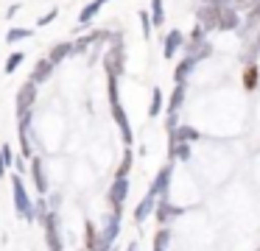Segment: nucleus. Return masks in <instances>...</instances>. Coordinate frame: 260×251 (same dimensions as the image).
Returning <instances> with one entry per match:
<instances>
[{
    "mask_svg": "<svg viewBox=\"0 0 260 251\" xmlns=\"http://www.w3.org/2000/svg\"><path fill=\"white\" fill-rule=\"evenodd\" d=\"M109 112H112L115 123H118V128H120V139H123V145H132V142H135V134H132V126H129V117H126V109L120 106L118 78H109Z\"/></svg>",
    "mask_w": 260,
    "mask_h": 251,
    "instance_id": "nucleus-1",
    "label": "nucleus"
},
{
    "mask_svg": "<svg viewBox=\"0 0 260 251\" xmlns=\"http://www.w3.org/2000/svg\"><path fill=\"white\" fill-rule=\"evenodd\" d=\"M12 195H14V209L20 218L25 221H34V201H31L28 190L23 184V176H12Z\"/></svg>",
    "mask_w": 260,
    "mask_h": 251,
    "instance_id": "nucleus-2",
    "label": "nucleus"
},
{
    "mask_svg": "<svg viewBox=\"0 0 260 251\" xmlns=\"http://www.w3.org/2000/svg\"><path fill=\"white\" fill-rule=\"evenodd\" d=\"M123 67H126L123 45H120V39H115V42L109 45V50L104 53V70H107V78H120Z\"/></svg>",
    "mask_w": 260,
    "mask_h": 251,
    "instance_id": "nucleus-3",
    "label": "nucleus"
},
{
    "mask_svg": "<svg viewBox=\"0 0 260 251\" xmlns=\"http://www.w3.org/2000/svg\"><path fill=\"white\" fill-rule=\"evenodd\" d=\"M171 176H174V162H168V165H162L157 170V178H154L151 187H148V195H154V198H168Z\"/></svg>",
    "mask_w": 260,
    "mask_h": 251,
    "instance_id": "nucleus-4",
    "label": "nucleus"
},
{
    "mask_svg": "<svg viewBox=\"0 0 260 251\" xmlns=\"http://www.w3.org/2000/svg\"><path fill=\"white\" fill-rule=\"evenodd\" d=\"M42 226H45V243L51 251H62V234H59V215L56 212H48L45 221H42Z\"/></svg>",
    "mask_w": 260,
    "mask_h": 251,
    "instance_id": "nucleus-5",
    "label": "nucleus"
},
{
    "mask_svg": "<svg viewBox=\"0 0 260 251\" xmlns=\"http://www.w3.org/2000/svg\"><path fill=\"white\" fill-rule=\"evenodd\" d=\"M37 103V84L31 81H23V87L17 89V117L28 115Z\"/></svg>",
    "mask_w": 260,
    "mask_h": 251,
    "instance_id": "nucleus-6",
    "label": "nucleus"
},
{
    "mask_svg": "<svg viewBox=\"0 0 260 251\" xmlns=\"http://www.w3.org/2000/svg\"><path fill=\"white\" fill-rule=\"evenodd\" d=\"M98 234H101V251L115 248V240H118V234H120V212H112V215L107 218L104 232H98Z\"/></svg>",
    "mask_w": 260,
    "mask_h": 251,
    "instance_id": "nucleus-7",
    "label": "nucleus"
},
{
    "mask_svg": "<svg viewBox=\"0 0 260 251\" xmlns=\"http://www.w3.org/2000/svg\"><path fill=\"white\" fill-rule=\"evenodd\" d=\"M179 215H185V209L168 204L165 198H159L157 204H154V218H157V223H171V221H176Z\"/></svg>",
    "mask_w": 260,
    "mask_h": 251,
    "instance_id": "nucleus-8",
    "label": "nucleus"
},
{
    "mask_svg": "<svg viewBox=\"0 0 260 251\" xmlns=\"http://www.w3.org/2000/svg\"><path fill=\"white\" fill-rule=\"evenodd\" d=\"M196 25H202L204 33L218 31V9H213V6H202V9L196 11Z\"/></svg>",
    "mask_w": 260,
    "mask_h": 251,
    "instance_id": "nucleus-9",
    "label": "nucleus"
},
{
    "mask_svg": "<svg viewBox=\"0 0 260 251\" xmlns=\"http://www.w3.org/2000/svg\"><path fill=\"white\" fill-rule=\"evenodd\" d=\"M126 195H129V178H115L112 187H109V204H112L115 212H120Z\"/></svg>",
    "mask_w": 260,
    "mask_h": 251,
    "instance_id": "nucleus-10",
    "label": "nucleus"
},
{
    "mask_svg": "<svg viewBox=\"0 0 260 251\" xmlns=\"http://www.w3.org/2000/svg\"><path fill=\"white\" fill-rule=\"evenodd\" d=\"M260 56V37L257 33H249V37H243V50H241V61L243 64H254V59Z\"/></svg>",
    "mask_w": 260,
    "mask_h": 251,
    "instance_id": "nucleus-11",
    "label": "nucleus"
},
{
    "mask_svg": "<svg viewBox=\"0 0 260 251\" xmlns=\"http://www.w3.org/2000/svg\"><path fill=\"white\" fill-rule=\"evenodd\" d=\"M241 28V14L232 6L218 9V31H238Z\"/></svg>",
    "mask_w": 260,
    "mask_h": 251,
    "instance_id": "nucleus-12",
    "label": "nucleus"
},
{
    "mask_svg": "<svg viewBox=\"0 0 260 251\" xmlns=\"http://www.w3.org/2000/svg\"><path fill=\"white\" fill-rule=\"evenodd\" d=\"M31 176H34L37 193H42V198H45V195H48V176H45V162H42L40 156L31 159Z\"/></svg>",
    "mask_w": 260,
    "mask_h": 251,
    "instance_id": "nucleus-13",
    "label": "nucleus"
},
{
    "mask_svg": "<svg viewBox=\"0 0 260 251\" xmlns=\"http://www.w3.org/2000/svg\"><path fill=\"white\" fill-rule=\"evenodd\" d=\"M182 45H185V33H182L179 28L168 31V33H165V45H162V56H165V59H174L176 50H179Z\"/></svg>",
    "mask_w": 260,
    "mask_h": 251,
    "instance_id": "nucleus-14",
    "label": "nucleus"
},
{
    "mask_svg": "<svg viewBox=\"0 0 260 251\" xmlns=\"http://www.w3.org/2000/svg\"><path fill=\"white\" fill-rule=\"evenodd\" d=\"M257 25H260V0H257V3H254L249 11H246V22H241V28H238L241 39H243V37H249V33H252Z\"/></svg>",
    "mask_w": 260,
    "mask_h": 251,
    "instance_id": "nucleus-15",
    "label": "nucleus"
},
{
    "mask_svg": "<svg viewBox=\"0 0 260 251\" xmlns=\"http://www.w3.org/2000/svg\"><path fill=\"white\" fill-rule=\"evenodd\" d=\"M104 37H107V31H90L87 37H81L73 42V53H87V50H90L92 45H98Z\"/></svg>",
    "mask_w": 260,
    "mask_h": 251,
    "instance_id": "nucleus-16",
    "label": "nucleus"
},
{
    "mask_svg": "<svg viewBox=\"0 0 260 251\" xmlns=\"http://www.w3.org/2000/svg\"><path fill=\"white\" fill-rule=\"evenodd\" d=\"M51 76H53V64H51L48 59H40V61L34 64V70H31V78H28V81L40 87V84H42V81H48Z\"/></svg>",
    "mask_w": 260,
    "mask_h": 251,
    "instance_id": "nucleus-17",
    "label": "nucleus"
},
{
    "mask_svg": "<svg viewBox=\"0 0 260 251\" xmlns=\"http://www.w3.org/2000/svg\"><path fill=\"white\" fill-rule=\"evenodd\" d=\"M213 53V45L207 42V39H202V42H190L187 45V59H193L199 64L202 59H207V56Z\"/></svg>",
    "mask_w": 260,
    "mask_h": 251,
    "instance_id": "nucleus-18",
    "label": "nucleus"
},
{
    "mask_svg": "<svg viewBox=\"0 0 260 251\" xmlns=\"http://www.w3.org/2000/svg\"><path fill=\"white\" fill-rule=\"evenodd\" d=\"M68 56H73V42H56V45L51 48V53H48V61L56 67L59 61H64Z\"/></svg>",
    "mask_w": 260,
    "mask_h": 251,
    "instance_id": "nucleus-19",
    "label": "nucleus"
},
{
    "mask_svg": "<svg viewBox=\"0 0 260 251\" xmlns=\"http://www.w3.org/2000/svg\"><path fill=\"white\" fill-rule=\"evenodd\" d=\"M154 204H157V198H154V195H146V198L135 206V223H146L148 215H154Z\"/></svg>",
    "mask_w": 260,
    "mask_h": 251,
    "instance_id": "nucleus-20",
    "label": "nucleus"
},
{
    "mask_svg": "<svg viewBox=\"0 0 260 251\" xmlns=\"http://www.w3.org/2000/svg\"><path fill=\"white\" fill-rule=\"evenodd\" d=\"M84 245H87L84 251H101V234H98L95 223H90V221L84 226Z\"/></svg>",
    "mask_w": 260,
    "mask_h": 251,
    "instance_id": "nucleus-21",
    "label": "nucleus"
},
{
    "mask_svg": "<svg viewBox=\"0 0 260 251\" xmlns=\"http://www.w3.org/2000/svg\"><path fill=\"white\" fill-rule=\"evenodd\" d=\"M199 137H202V134L190 126H176L174 131H171V139H174V142H193V139H199Z\"/></svg>",
    "mask_w": 260,
    "mask_h": 251,
    "instance_id": "nucleus-22",
    "label": "nucleus"
},
{
    "mask_svg": "<svg viewBox=\"0 0 260 251\" xmlns=\"http://www.w3.org/2000/svg\"><path fill=\"white\" fill-rule=\"evenodd\" d=\"M193 67H196V61L187 59V56L179 61V67L174 70V81H176V87H179V84H187V76L193 73Z\"/></svg>",
    "mask_w": 260,
    "mask_h": 251,
    "instance_id": "nucleus-23",
    "label": "nucleus"
},
{
    "mask_svg": "<svg viewBox=\"0 0 260 251\" xmlns=\"http://www.w3.org/2000/svg\"><path fill=\"white\" fill-rule=\"evenodd\" d=\"M182 103H185V84H179V87H174V92H171V100H168V115H179Z\"/></svg>",
    "mask_w": 260,
    "mask_h": 251,
    "instance_id": "nucleus-24",
    "label": "nucleus"
},
{
    "mask_svg": "<svg viewBox=\"0 0 260 251\" xmlns=\"http://www.w3.org/2000/svg\"><path fill=\"white\" fill-rule=\"evenodd\" d=\"M168 156H171V162H187L190 159V145L187 142H174V139H171V148H168Z\"/></svg>",
    "mask_w": 260,
    "mask_h": 251,
    "instance_id": "nucleus-25",
    "label": "nucleus"
},
{
    "mask_svg": "<svg viewBox=\"0 0 260 251\" xmlns=\"http://www.w3.org/2000/svg\"><path fill=\"white\" fill-rule=\"evenodd\" d=\"M101 9H104V3H101V0H92V3H87L84 9H81V14H79V25H81V28H84V25H90V20H92V17H95Z\"/></svg>",
    "mask_w": 260,
    "mask_h": 251,
    "instance_id": "nucleus-26",
    "label": "nucleus"
},
{
    "mask_svg": "<svg viewBox=\"0 0 260 251\" xmlns=\"http://www.w3.org/2000/svg\"><path fill=\"white\" fill-rule=\"evenodd\" d=\"M148 17H151V25L162 28L165 25V9H162V0H151V11H148Z\"/></svg>",
    "mask_w": 260,
    "mask_h": 251,
    "instance_id": "nucleus-27",
    "label": "nucleus"
},
{
    "mask_svg": "<svg viewBox=\"0 0 260 251\" xmlns=\"http://www.w3.org/2000/svg\"><path fill=\"white\" fill-rule=\"evenodd\" d=\"M162 106H165L162 89H159V87H154V92H151V106H148V117H157L159 112H162Z\"/></svg>",
    "mask_w": 260,
    "mask_h": 251,
    "instance_id": "nucleus-28",
    "label": "nucleus"
},
{
    "mask_svg": "<svg viewBox=\"0 0 260 251\" xmlns=\"http://www.w3.org/2000/svg\"><path fill=\"white\" fill-rule=\"evenodd\" d=\"M171 245V229H159L154 234V243H151V251H165Z\"/></svg>",
    "mask_w": 260,
    "mask_h": 251,
    "instance_id": "nucleus-29",
    "label": "nucleus"
},
{
    "mask_svg": "<svg viewBox=\"0 0 260 251\" xmlns=\"http://www.w3.org/2000/svg\"><path fill=\"white\" fill-rule=\"evenodd\" d=\"M260 84V73L254 64H249L246 70H243V89H254Z\"/></svg>",
    "mask_w": 260,
    "mask_h": 251,
    "instance_id": "nucleus-30",
    "label": "nucleus"
},
{
    "mask_svg": "<svg viewBox=\"0 0 260 251\" xmlns=\"http://www.w3.org/2000/svg\"><path fill=\"white\" fill-rule=\"evenodd\" d=\"M132 159H135V154H132V148H126V154H123V162H120V167H118V176H115V178H126V176H129V170H132Z\"/></svg>",
    "mask_w": 260,
    "mask_h": 251,
    "instance_id": "nucleus-31",
    "label": "nucleus"
},
{
    "mask_svg": "<svg viewBox=\"0 0 260 251\" xmlns=\"http://www.w3.org/2000/svg\"><path fill=\"white\" fill-rule=\"evenodd\" d=\"M23 59H25V53H23V50H14V53L9 56V61H6V73H9V76H12V73L17 70L20 64H23Z\"/></svg>",
    "mask_w": 260,
    "mask_h": 251,
    "instance_id": "nucleus-32",
    "label": "nucleus"
},
{
    "mask_svg": "<svg viewBox=\"0 0 260 251\" xmlns=\"http://www.w3.org/2000/svg\"><path fill=\"white\" fill-rule=\"evenodd\" d=\"M31 28H12V31H9V37H6V42H20V39H28L31 37Z\"/></svg>",
    "mask_w": 260,
    "mask_h": 251,
    "instance_id": "nucleus-33",
    "label": "nucleus"
},
{
    "mask_svg": "<svg viewBox=\"0 0 260 251\" xmlns=\"http://www.w3.org/2000/svg\"><path fill=\"white\" fill-rule=\"evenodd\" d=\"M48 212H51V209H48V201H45V198H40V201L34 204V221H40V223H42Z\"/></svg>",
    "mask_w": 260,
    "mask_h": 251,
    "instance_id": "nucleus-34",
    "label": "nucleus"
},
{
    "mask_svg": "<svg viewBox=\"0 0 260 251\" xmlns=\"http://www.w3.org/2000/svg\"><path fill=\"white\" fill-rule=\"evenodd\" d=\"M140 25H143V37H151V17H148V11H140Z\"/></svg>",
    "mask_w": 260,
    "mask_h": 251,
    "instance_id": "nucleus-35",
    "label": "nucleus"
},
{
    "mask_svg": "<svg viewBox=\"0 0 260 251\" xmlns=\"http://www.w3.org/2000/svg\"><path fill=\"white\" fill-rule=\"evenodd\" d=\"M0 156H3V165H14V154H12V145H3V148H0Z\"/></svg>",
    "mask_w": 260,
    "mask_h": 251,
    "instance_id": "nucleus-36",
    "label": "nucleus"
},
{
    "mask_svg": "<svg viewBox=\"0 0 260 251\" xmlns=\"http://www.w3.org/2000/svg\"><path fill=\"white\" fill-rule=\"evenodd\" d=\"M230 3H232V9H235V11H241V9L249 11L254 3H257V0H230Z\"/></svg>",
    "mask_w": 260,
    "mask_h": 251,
    "instance_id": "nucleus-37",
    "label": "nucleus"
},
{
    "mask_svg": "<svg viewBox=\"0 0 260 251\" xmlns=\"http://www.w3.org/2000/svg\"><path fill=\"white\" fill-rule=\"evenodd\" d=\"M56 14H59V9H51L48 14H42V17H40V25H42V28H45V25H51V22L56 20Z\"/></svg>",
    "mask_w": 260,
    "mask_h": 251,
    "instance_id": "nucleus-38",
    "label": "nucleus"
},
{
    "mask_svg": "<svg viewBox=\"0 0 260 251\" xmlns=\"http://www.w3.org/2000/svg\"><path fill=\"white\" fill-rule=\"evenodd\" d=\"M202 6H213V9H224V6H232L230 0H202Z\"/></svg>",
    "mask_w": 260,
    "mask_h": 251,
    "instance_id": "nucleus-39",
    "label": "nucleus"
},
{
    "mask_svg": "<svg viewBox=\"0 0 260 251\" xmlns=\"http://www.w3.org/2000/svg\"><path fill=\"white\" fill-rule=\"evenodd\" d=\"M202 39H207V37H204L202 25H196V28H193V33H190V42H202Z\"/></svg>",
    "mask_w": 260,
    "mask_h": 251,
    "instance_id": "nucleus-40",
    "label": "nucleus"
},
{
    "mask_svg": "<svg viewBox=\"0 0 260 251\" xmlns=\"http://www.w3.org/2000/svg\"><path fill=\"white\" fill-rule=\"evenodd\" d=\"M126 251H140V243H137V240H132V243L126 245Z\"/></svg>",
    "mask_w": 260,
    "mask_h": 251,
    "instance_id": "nucleus-41",
    "label": "nucleus"
},
{
    "mask_svg": "<svg viewBox=\"0 0 260 251\" xmlns=\"http://www.w3.org/2000/svg\"><path fill=\"white\" fill-rule=\"evenodd\" d=\"M3 173H6V165H3V156H0V176H3Z\"/></svg>",
    "mask_w": 260,
    "mask_h": 251,
    "instance_id": "nucleus-42",
    "label": "nucleus"
},
{
    "mask_svg": "<svg viewBox=\"0 0 260 251\" xmlns=\"http://www.w3.org/2000/svg\"><path fill=\"white\" fill-rule=\"evenodd\" d=\"M101 3H104V6H107V3H109V0H101Z\"/></svg>",
    "mask_w": 260,
    "mask_h": 251,
    "instance_id": "nucleus-43",
    "label": "nucleus"
},
{
    "mask_svg": "<svg viewBox=\"0 0 260 251\" xmlns=\"http://www.w3.org/2000/svg\"><path fill=\"white\" fill-rule=\"evenodd\" d=\"M257 87H260V84H257Z\"/></svg>",
    "mask_w": 260,
    "mask_h": 251,
    "instance_id": "nucleus-44",
    "label": "nucleus"
},
{
    "mask_svg": "<svg viewBox=\"0 0 260 251\" xmlns=\"http://www.w3.org/2000/svg\"><path fill=\"white\" fill-rule=\"evenodd\" d=\"M257 59H260V56H257Z\"/></svg>",
    "mask_w": 260,
    "mask_h": 251,
    "instance_id": "nucleus-45",
    "label": "nucleus"
}]
</instances>
